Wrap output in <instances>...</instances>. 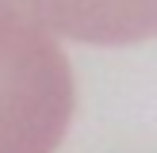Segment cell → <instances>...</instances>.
<instances>
[{"label": "cell", "mask_w": 157, "mask_h": 153, "mask_svg": "<svg viewBox=\"0 0 157 153\" xmlns=\"http://www.w3.org/2000/svg\"><path fill=\"white\" fill-rule=\"evenodd\" d=\"M77 88L58 38L23 0H0V153H54Z\"/></svg>", "instance_id": "1"}, {"label": "cell", "mask_w": 157, "mask_h": 153, "mask_svg": "<svg viewBox=\"0 0 157 153\" xmlns=\"http://www.w3.org/2000/svg\"><path fill=\"white\" fill-rule=\"evenodd\" d=\"M50 35L130 46L157 35V0H23Z\"/></svg>", "instance_id": "2"}]
</instances>
